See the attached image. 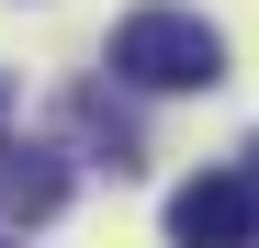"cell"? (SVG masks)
Instances as JSON below:
<instances>
[{"mask_svg":"<svg viewBox=\"0 0 259 248\" xmlns=\"http://www.w3.org/2000/svg\"><path fill=\"white\" fill-rule=\"evenodd\" d=\"M113 79H136V91H214L226 79V34L181 0H147V12L113 23Z\"/></svg>","mask_w":259,"mask_h":248,"instance_id":"1","label":"cell"},{"mask_svg":"<svg viewBox=\"0 0 259 248\" xmlns=\"http://www.w3.org/2000/svg\"><path fill=\"white\" fill-rule=\"evenodd\" d=\"M169 248H259V192L237 170H203L169 192Z\"/></svg>","mask_w":259,"mask_h":248,"instance_id":"2","label":"cell"},{"mask_svg":"<svg viewBox=\"0 0 259 248\" xmlns=\"http://www.w3.org/2000/svg\"><path fill=\"white\" fill-rule=\"evenodd\" d=\"M0 203H12V215H23V226H46V215H57V203H68V170H57V158H34V147H23V158H12V170H0Z\"/></svg>","mask_w":259,"mask_h":248,"instance_id":"3","label":"cell"},{"mask_svg":"<svg viewBox=\"0 0 259 248\" xmlns=\"http://www.w3.org/2000/svg\"><path fill=\"white\" fill-rule=\"evenodd\" d=\"M237 181H248V192H259V136H248V170H237Z\"/></svg>","mask_w":259,"mask_h":248,"instance_id":"4","label":"cell"}]
</instances>
